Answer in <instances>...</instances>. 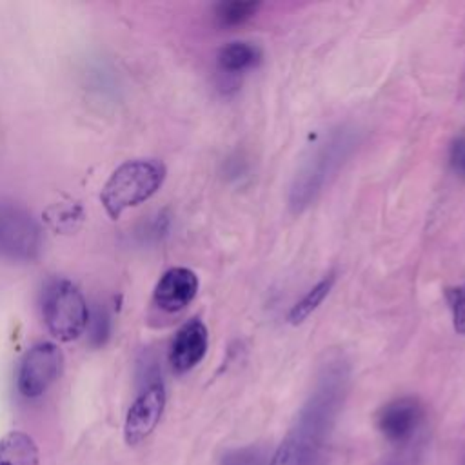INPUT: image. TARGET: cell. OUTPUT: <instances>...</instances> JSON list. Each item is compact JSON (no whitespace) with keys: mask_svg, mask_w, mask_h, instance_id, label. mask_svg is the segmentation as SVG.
Returning <instances> with one entry per match:
<instances>
[{"mask_svg":"<svg viewBox=\"0 0 465 465\" xmlns=\"http://www.w3.org/2000/svg\"><path fill=\"white\" fill-rule=\"evenodd\" d=\"M334 282H336V274H334V272H329V274H325L320 282H316V283L291 307L289 316H287L289 323L298 325V323H302L305 318H309V316L320 307V303L327 298V294L331 292Z\"/></svg>","mask_w":465,"mask_h":465,"instance_id":"obj_13","label":"cell"},{"mask_svg":"<svg viewBox=\"0 0 465 465\" xmlns=\"http://www.w3.org/2000/svg\"><path fill=\"white\" fill-rule=\"evenodd\" d=\"M82 218H84L82 207L78 203H73V202L53 203L45 211V222L56 232H73V231H76L78 225L82 223Z\"/></svg>","mask_w":465,"mask_h":465,"instance_id":"obj_15","label":"cell"},{"mask_svg":"<svg viewBox=\"0 0 465 465\" xmlns=\"http://www.w3.org/2000/svg\"><path fill=\"white\" fill-rule=\"evenodd\" d=\"M361 142V131L352 124H338L318 138L302 156L287 193L291 213L311 207L338 176Z\"/></svg>","mask_w":465,"mask_h":465,"instance_id":"obj_2","label":"cell"},{"mask_svg":"<svg viewBox=\"0 0 465 465\" xmlns=\"http://www.w3.org/2000/svg\"><path fill=\"white\" fill-rule=\"evenodd\" d=\"M198 292V276L187 267H173L163 272L154 287V303L165 312L185 309Z\"/></svg>","mask_w":465,"mask_h":465,"instance_id":"obj_10","label":"cell"},{"mask_svg":"<svg viewBox=\"0 0 465 465\" xmlns=\"http://www.w3.org/2000/svg\"><path fill=\"white\" fill-rule=\"evenodd\" d=\"M109 318H107V314L104 312V311H96L94 314H91L89 312V322H87V327H91V336H93V340H94V343H102L104 341V338L107 336V332H109V329H107V322Z\"/></svg>","mask_w":465,"mask_h":465,"instance_id":"obj_19","label":"cell"},{"mask_svg":"<svg viewBox=\"0 0 465 465\" xmlns=\"http://www.w3.org/2000/svg\"><path fill=\"white\" fill-rule=\"evenodd\" d=\"M414 458H418V450H416V447H411L405 450H398V454L392 456L383 465H414Z\"/></svg>","mask_w":465,"mask_h":465,"instance_id":"obj_20","label":"cell"},{"mask_svg":"<svg viewBox=\"0 0 465 465\" xmlns=\"http://www.w3.org/2000/svg\"><path fill=\"white\" fill-rule=\"evenodd\" d=\"M42 247L40 227L22 205L0 200V256L31 262Z\"/></svg>","mask_w":465,"mask_h":465,"instance_id":"obj_6","label":"cell"},{"mask_svg":"<svg viewBox=\"0 0 465 465\" xmlns=\"http://www.w3.org/2000/svg\"><path fill=\"white\" fill-rule=\"evenodd\" d=\"M262 60V51L251 42H229L216 54V65L225 74H238L256 67Z\"/></svg>","mask_w":465,"mask_h":465,"instance_id":"obj_11","label":"cell"},{"mask_svg":"<svg viewBox=\"0 0 465 465\" xmlns=\"http://www.w3.org/2000/svg\"><path fill=\"white\" fill-rule=\"evenodd\" d=\"M64 367V354L58 345L42 341L31 347L20 361L16 385L22 396H42L60 376Z\"/></svg>","mask_w":465,"mask_h":465,"instance_id":"obj_7","label":"cell"},{"mask_svg":"<svg viewBox=\"0 0 465 465\" xmlns=\"http://www.w3.org/2000/svg\"><path fill=\"white\" fill-rule=\"evenodd\" d=\"M209 343V334L207 327L203 325L202 320L193 318L185 322L178 332L174 334V340L171 343L169 351V363L174 372L182 374L196 367L202 358L205 356Z\"/></svg>","mask_w":465,"mask_h":465,"instance_id":"obj_9","label":"cell"},{"mask_svg":"<svg viewBox=\"0 0 465 465\" xmlns=\"http://www.w3.org/2000/svg\"><path fill=\"white\" fill-rule=\"evenodd\" d=\"M351 387V363L341 352H331L320 365L312 389L269 465H312L323 449Z\"/></svg>","mask_w":465,"mask_h":465,"instance_id":"obj_1","label":"cell"},{"mask_svg":"<svg viewBox=\"0 0 465 465\" xmlns=\"http://www.w3.org/2000/svg\"><path fill=\"white\" fill-rule=\"evenodd\" d=\"M165 407V387L158 374L147 378L145 387L127 411L124 436L129 445L142 443L158 425Z\"/></svg>","mask_w":465,"mask_h":465,"instance_id":"obj_8","label":"cell"},{"mask_svg":"<svg viewBox=\"0 0 465 465\" xmlns=\"http://www.w3.org/2000/svg\"><path fill=\"white\" fill-rule=\"evenodd\" d=\"M163 178L165 167L162 162L151 158L129 160L116 167L102 187V205L116 220L125 209L149 200L160 189Z\"/></svg>","mask_w":465,"mask_h":465,"instance_id":"obj_3","label":"cell"},{"mask_svg":"<svg viewBox=\"0 0 465 465\" xmlns=\"http://www.w3.org/2000/svg\"><path fill=\"white\" fill-rule=\"evenodd\" d=\"M425 421V405L416 396L394 398L383 403L376 412L378 432L387 443H391L398 450L416 447Z\"/></svg>","mask_w":465,"mask_h":465,"instance_id":"obj_5","label":"cell"},{"mask_svg":"<svg viewBox=\"0 0 465 465\" xmlns=\"http://www.w3.org/2000/svg\"><path fill=\"white\" fill-rule=\"evenodd\" d=\"M271 456L262 445H245L223 454L220 465H269Z\"/></svg>","mask_w":465,"mask_h":465,"instance_id":"obj_16","label":"cell"},{"mask_svg":"<svg viewBox=\"0 0 465 465\" xmlns=\"http://www.w3.org/2000/svg\"><path fill=\"white\" fill-rule=\"evenodd\" d=\"M461 465H465V454H463V458H461Z\"/></svg>","mask_w":465,"mask_h":465,"instance_id":"obj_21","label":"cell"},{"mask_svg":"<svg viewBox=\"0 0 465 465\" xmlns=\"http://www.w3.org/2000/svg\"><path fill=\"white\" fill-rule=\"evenodd\" d=\"M258 9H260V2H252V0L222 2L214 9V18L220 27H238L249 22Z\"/></svg>","mask_w":465,"mask_h":465,"instance_id":"obj_14","label":"cell"},{"mask_svg":"<svg viewBox=\"0 0 465 465\" xmlns=\"http://www.w3.org/2000/svg\"><path fill=\"white\" fill-rule=\"evenodd\" d=\"M449 163L458 176L465 178V134L452 142L450 153H449Z\"/></svg>","mask_w":465,"mask_h":465,"instance_id":"obj_18","label":"cell"},{"mask_svg":"<svg viewBox=\"0 0 465 465\" xmlns=\"http://www.w3.org/2000/svg\"><path fill=\"white\" fill-rule=\"evenodd\" d=\"M0 465H38L35 440L22 430L7 432L0 440Z\"/></svg>","mask_w":465,"mask_h":465,"instance_id":"obj_12","label":"cell"},{"mask_svg":"<svg viewBox=\"0 0 465 465\" xmlns=\"http://www.w3.org/2000/svg\"><path fill=\"white\" fill-rule=\"evenodd\" d=\"M44 320L54 338L62 341L78 338L89 322V307L82 291L64 278L51 282L44 294Z\"/></svg>","mask_w":465,"mask_h":465,"instance_id":"obj_4","label":"cell"},{"mask_svg":"<svg viewBox=\"0 0 465 465\" xmlns=\"http://www.w3.org/2000/svg\"><path fill=\"white\" fill-rule=\"evenodd\" d=\"M449 303L456 332L465 334V283L449 291Z\"/></svg>","mask_w":465,"mask_h":465,"instance_id":"obj_17","label":"cell"}]
</instances>
